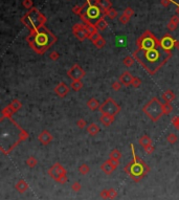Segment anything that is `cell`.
Instances as JSON below:
<instances>
[{
    "mask_svg": "<svg viewBox=\"0 0 179 200\" xmlns=\"http://www.w3.org/2000/svg\"><path fill=\"white\" fill-rule=\"evenodd\" d=\"M133 57L149 73L154 75L172 57V54L171 51H167L160 46H157L152 49L138 48L133 52Z\"/></svg>",
    "mask_w": 179,
    "mask_h": 200,
    "instance_id": "6da1fadb",
    "label": "cell"
},
{
    "mask_svg": "<svg viewBox=\"0 0 179 200\" xmlns=\"http://www.w3.org/2000/svg\"><path fill=\"white\" fill-rule=\"evenodd\" d=\"M56 37L44 26L37 31H34L27 38L31 47L38 54H44L56 42Z\"/></svg>",
    "mask_w": 179,
    "mask_h": 200,
    "instance_id": "7a4b0ae2",
    "label": "cell"
},
{
    "mask_svg": "<svg viewBox=\"0 0 179 200\" xmlns=\"http://www.w3.org/2000/svg\"><path fill=\"white\" fill-rule=\"evenodd\" d=\"M143 111L148 115V117L151 120L157 122L162 116V114H165L164 104L157 98H153L151 99V101H149L144 105L143 108Z\"/></svg>",
    "mask_w": 179,
    "mask_h": 200,
    "instance_id": "3957f363",
    "label": "cell"
},
{
    "mask_svg": "<svg viewBox=\"0 0 179 200\" xmlns=\"http://www.w3.org/2000/svg\"><path fill=\"white\" fill-rule=\"evenodd\" d=\"M81 18L83 21H85V23H91V24H96L101 18H103V10L99 5H92L89 4L87 2L86 6H83V10L81 12Z\"/></svg>",
    "mask_w": 179,
    "mask_h": 200,
    "instance_id": "277c9868",
    "label": "cell"
},
{
    "mask_svg": "<svg viewBox=\"0 0 179 200\" xmlns=\"http://www.w3.org/2000/svg\"><path fill=\"white\" fill-rule=\"evenodd\" d=\"M22 22L34 31L43 26L44 22H45V17L39 10H33L23 18Z\"/></svg>",
    "mask_w": 179,
    "mask_h": 200,
    "instance_id": "5b68a950",
    "label": "cell"
},
{
    "mask_svg": "<svg viewBox=\"0 0 179 200\" xmlns=\"http://www.w3.org/2000/svg\"><path fill=\"white\" fill-rule=\"evenodd\" d=\"M138 48L140 49H152L157 46H160V42L152 35L150 31H146L137 41Z\"/></svg>",
    "mask_w": 179,
    "mask_h": 200,
    "instance_id": "8992f818",
    "label": "cell"
},
{
    "mask_svg": "<svg viewBox=\"0 0 179 200\" xmlns=\"http://www.w3.org/2000/svg\"><path fill=\"white\" fill-rule=\"evenodd\" d=\"M101 114H108L111 116H115L120 111V106L117 105L112 98H108L99 108Z\"/></svg>",
    "mask_w": 179,
    "mask_h": 200,
    "instance_id": "52a82bcc",
    "label": "cell"
},
{
    "mask_svg": "<svg viewBox=\"0 0 179 200\" xmlns=\"http://www.w3.org/2000/svg\"><path fill=\"white\" fill-rule=\"evenodd\" d=\"M67 76L70 79H72V81H78V80H81L82 78H84V76H85V71L82 69V67H81L80 65L75 64L67 71Z\"/></svg>",
    "mask_w": 179,
    "mask_h": 200,
    "instance_id": "ba28073f",
    "label": "cell"
},
{
    "mask_svg": "<svg viewBox=\"0 0 179 200\" xmlns=\"http://www.w3.org/2000/svg\"><path fill=\"white\" fill-rule=\"evenodd\" d=\"M159 42H160V47H161L162 49H165V51H170L173 47H175L176 41L171 36L167 35V36H165Z\"/></svg>",
    "mask_w": 179,
    "mask_h": 200,
    "instance_id": "9c48e42d",
    "label": "cell"
},
{
    "mask_svg": "<svg viewBox=\"0 0 179 200\" xmlns=\"http://www.w3.org/2000/svg\"><path fill=\"white\" fill-rule=\"evenodd\" d=\"M73 34H75V36L81 41H83L84 39H86V38H89L85 26L81 25V24H75L73 26Z\"/></svg>",
    "mask_w": 179,
    "mask_h": 200,
    "instance_id": "30bf717a",
    "label": "cell"
},
{
    "mask_svg": "<svg viewBox=\"0 0 179 200\" xmlns=\"http://www.w3.org/2000/svg\"><path fill=\"white\" fill-rule=\"evenodd\" d=\"M55 92L60 98H65L69 92V87L64 82H61L55 87Z\"/></svg>",
    "mask_w": 179,
    "mask_h": 200,
    "instance_id": "8fae6325",
    "label": "cell"
},
{
    "mask_svg": "<svg viewBox=\"0 0 179 200\" xmlns=\"http://www.w3.org/2000/svg\"><path fill=\"white\" fill-rule=\"evenodd\" d=\"M52 139H54V137H52V135L47 130L42 131L38 136V141H40L42 145H48Z\"/></svg>",
    "mask_w": 179,
    "mask_h": 200,
    "instance_id": "7c38bea8",
    "label": "cell"
},
{
    "mask_svg": "<svg viewBox=\"0 0 179 200\" xmlns=\"http://www.w3.org/2000/svg\"><path fill=\"white\" fill-rule=\"evenodd\" d=\"M133 79H134V77H133L132 75H131L130 72H129V71H125V72H123L122 76H120V81L122 82V84H123L124 86L128 87V86L132 85Z\"/></svg>",
    "mask_w": 179,
    "mask_h": 200,
    "instance_id": "4fadbf2b",
    "label": "cell"
},
{
    "mask_svg": "<svg viewBox=\"0 0 179 200\" xmlns=\"http://www.w3.org/2000/svg\"><path fill=\"white\" fill-rule=\"evenodd\" d=\"M114 117L115 116H111V115H108V114H101L100 122H101L104 126H106V127H109V126L114 122Z\"/></svg>",
    "mask_w": 179,
    "mask_h": 200,
    "instance_id": "5bb4252c",
    "label": "cell"
},
{
    "mask_svg": "<svg viewBox=\"0 0 179 200\" xmlns=\"http://www.w3.org/2000/svg\"><path fill=\"white\" fill-rule=\"evenodd\" d=\"M162 99L165 103H172L175 100V94L172 90H167L162 94Z\"/></svg>",
    "mask_w": 179,
    "mask_h": 200,
    "instance_id": "9a60e30c",
    "label": "cell"
},
{
    "mask_svg": "<svg viewBox=\"0 0 179 200\" xmlns=\"http://www.w3.org/2000/svg\"><path fill=\"white\" fill-rule=\"evenodd\" d=\"M100 106H101V105H100L99 101H97L96 99H94V98L90 99V100H89V101L87 102V107H88L90 110H92V111H94V110L99 109Z\"/></svg>",
    "mask_w": 179,
    "mask_h": 200,
    "instance_id": "2e32d148",
    "label": "cell"
},
{
    "mask_svg": "<svg viewBox=\"0 0 179 200\" xmlns=\"http://www.w3.org/2000/svg\"><path fill=\"white\" fill-rule=\"evenodd\" d=\"M97 5L105 12L111 9V3H110L109 0H97Z\"/></svg>",
    "mask_w": 179,
    "mask_h": 200,
    "instance_id": "e0dca14e",
    "label": "cell"
},
{
    "mask_svg": "<svg viewBox=\"0 0 179 200\" xmlns=\"http://www.w3.org/2000/svg\"><path fill=\"white\" fill-rule=\"evenodd\" d=\"M87 132L90 134L91 136H96L97 133L100 132V128L96 124H90L87 126Z\"/></svg>",
    "mask_w": 179,
    "mask_h": 200,
    "instance_id": "ac0fdd59",
    "label": "cell"
},
{
    "mask_svg": "<svg viewBox=\"0 0 179 200\" xmlns=\"http://www.w3.org/2000/svg\"><path fill=\"white\" fill-rule=\"evenodd\" d=\"M138 143H139L140 146H143L144 148H147V147H149V146H151V145H152V141H151V138H150L148 135H144L143 137L139 138Z\"/></svg>",
    "mask_w": 179,
    "mask_h": 200,
    "instance_id": "d6986e66",
    "label": "cell"
},
{
    "mask_svg": "<svg viewBox=\"0 0 179 200\" xmlns=\"http://www.w3.org/2000/svg\"><path fill=\"white\" fill-rule=\"evenodd\" d=\"M9 106L10 107V109H12L13 111L16 112V111H18V110L21 109V107H22V104H21V102L19 101V100H13L12 103H10Z\"/></svg>",
    "mask_w": 179,
    "mask_h": 200,
    "instance_id": "ffe728a7",
    "label": "cell"
},
{
    "mask_svg": "<svg viewBox=\"0 0 179 200\" xmlns=\"http://www.w3.org/2000/svg\"><path fill=\"white\" fill-rule=\"evenodd\" d=\"M96 27L97 28L99 31H104V30H106V27H107V22H106V20L104 19V18H101L96 23Z\"/></svg>",
    "mask_w": 179,
    "mask_h": 200,
    "instance_id": "44dd1931",
    "label": "cell"
},
{
    "mask_svg": "<svg viewBox=\"0 0 179 200\" xmlns=\"http://www.w3.org/2000/svg\"><path fill=\"white\" fill-rule=\"evenodd\" d=\"M134 60L135 59H134L133 56H128L123 60V63L126 67H131L134 64Z\"/></svg>",
    "mask_w": 179,
    "mask_h": 200,
    "instance_id": "7402d4cb",
    "label": "cell"
},
{
    "mask_svg": "<svg viewBox=\"0 0 179 200\" xmlns=\"http://www.w3.org/2000/svg\"><path fill=\"white\" fill-rule=\"evenodd\" d=\"M83 87V83L81 82V80H78V81H72V83H71V88H72V90H75V91H79V90H81Z\"/></svg>",
    "mask_w": 179,
    "mask_h": 200,
    "instance_id": "603a6c76",
    "label": "cell"
},
{
    "mask_svg": "<svg viewBox=\"0 0 179 200\" xmlns=\"http://www.w3.org/2000/svg\"><path fill=\"white\" fill-rule=\"evenodd\" d=\"M1 113H2V117H10L13 113H14V111L10 109V106H7V107H5L4 109H2Z\"/></svg>",
    "mask_w": 179,
    "mask_h": 200,
    "instance_id": "cb8c5ba5",
    "label": "cell"
},
{
    "mask_svg": "<svg viewBox=\"0 0 179 200\" xmlns=\"http://www.w3.org/2000/svg\"><path fill=\"white\" fill-rule=\"evenodd\" d=\"M173 111V106L172 103H165L164 104V112L165 114H170Z\"/></svg>",
    "mask_w": 179,
    "mask_h": 200,
    "instance_id": "d4e9b609",
    "label": "cell"
},
{
    "mask_svg": "<svg viewBox=\"0 0 179 200\" xmlns=\"http://www.w3.org/2000/svg\"><path fill=\"white\" fill-rule=\"evenodd\" d=\"M167 141H168V143H170V144H175V143H177L178 137L175 133H170L167 137Z\"/></svg>",
    "mask_w": 179,
    "mask_h": 200,
    "instance_id": "484cf974",
    "label": "cell"
},
{
    "mask_svg": "<svg viewBox=\"0 0 179 200\" xmlns=\"http://www.w3.org/2000/svg\"><path fill=\"white\" fill-rule=\"evenodd\" d=\"M93 44H94V45H96V47H99V48H102V47L105 46V44H106V41H105V39L101 36L96 42H94Z\"/></svg>",
    "mask_w": 179,
    "mask_h": 200,
    "instance_id": "4316f807",
    "label": "cell"
},
{
    "mask_svg": "<svg viewBox=\"0 0 179 200\" xmlns=\"http://www.w3.org/2000/svg\"><path fill=\"white\" fill-rule=\"evenodd\" d=\"M105 15L108 16L110 19H114L115 17H117V12L115 10H113V9H110L109 10H107V12L105 13Z\"/></svg>",
    "mask_w": 179,
    "mask_h": 200,
    "instance_id": "83f0119b",
    "label": "cell"
},
{
    "mask_svg": "<svg viewBox=\"0 0 179 200\" xmlns=\"http://www.w3.org/2000/svg\"><path fill=\"white\" fill-rule=\"evenodd\" d=\"M103 169L106 171L107 173H110L113 169H114V167L112 165L111 161H107V162H105L104 165H103Z\"/></svg>",
    "mask_w": 179,
    "mask_h": 200,
    "instance_id": "f1b7e54d",
    "label": "cell"
},
{
    "mask_svg": "<svg viewBox=\"0 0 179 200\" xmlns=\"http://www.w3.org/2000/svg\"><path fill=\"white\" fill-rule=\"evenodd\" d=\"M115 40H116V45L118 46H124L127 43V39H126L125 37H117Z\"/></svg>",
    "mask_w": 179,
    "mask_h": 200,
    "instance_id": "f546056e",
    "label": "cell"
},
{
    "mask_svg": "<svg viewBox=\"0 0 179 200\" xmlns=\"http://www.w3.org/2000/svg\"><path fill=\"white\" fill-rule=\"evenodd\" d=\"M110 157H111V159H120L122 157V154L118 150H113L111 154H110Z\"/></svg>",
    "mask_w": 179,
    "mask_h": 200,
    "instance_id": "4dcf8cb0",
    "label": "cell"
},
{
    "mask_svg": "<svg viewBox=\"0 0 179 200\" xmlns=\"http://www.w3.org/2000/svg\"><path fill=\"white\" fill-rule=\"evenodd\" d=\"M77 126L80 129H84L87 126V123H86V120H84V118H80V120H77Z\"/></svg>",
    "mask_w": 179,
    "mask_h": 200,
    "instance_id": "1f68e13d",
    "label": "cell"
},
{
    "mask_svg": "<svg viewBox=\"0 0 179 200\" xmlns=\"http://www.w3.org/2000/svg\"><path fill=\"white\" fill-rule=\"evenodd\" d=\"M140 84H141L140 79L137 78V77H134L133 82H132V86H133V87H134V88H138L139 86H140Z\"/></svg>",
    "mask_w": 179,
    "mask_h": 200,
    "instance_id": "d6a6232c",
    "label": "cell"
},
{
    "mask_svg": "<svg viewBox=\"0 0 179 200\" xmlns=\"http://www.w3.org/2000/svg\"><path fill=\"white\" fill-rule=\"evenodd\" d=\"M122 82L120 81H116V82H114L112 84V89L113 90H115V91H117V90H120V88H122Z\"/></svg>",
    "mask_w": 179,
    "mask_h": 200,
    "instance_id": "836d02e7",
    "label": "cell"
},
{
    "mask_svg": "<svg viewBox=\"0 0 179 200\" xmlns=\"http://www.w3.org/2000/svg\"><path fill=\"white\" fill-rule=\"evenodd\" d=\"M172 124H173V126L177 129V130H179V116L173 117L172 118Z\"/></svg>",
    "mask_w": 179,
    "mask_h": 200,
    "instance_id": "e575fe53",
    "label": "cell"
},
{
    "mask_svg": "<svg viewBox=\"0 0 179 200\" xmlns=\"http://www.w3.org/2000/svg\"><path fill=\"white\" fill-rule=\"evenodd\" d=\"M120 22H122L123 24H126V23H128V22H129V20H130V17H128L127 15L123 14L122 17L120 18Z\"/></svg>",
    "mask_w": 179,
    "mask_h": 200,
    "instance_id": "d590c367",
    "label": "cell"
},
{
    "mask_svg": "<svg viewBox=\"0 0 179 200\" xmlns=\"http://www.w3.org/2000/svg\"><path fill=\"white\" fill-rule=\"evenodd\" d=\"M49 59H51L52 61H56V60L59 59V54H58L57 51L51 52V55H49Z\"/></svg>",
    "mask_w": 179,
    "mask_h": 200,
    "instance_id": "8d00e7d4",
    "label": "cell"
},
{
    "mask_svg": "<svg viewBox=\"0 0 179 200\" xmlns=\"http://www.w3.org/2000/svg\"><path fill=\"white\" fill-rule=\"evenodd\" d=\"M124 14L125 15H127L128 17H130L131 18V16H132L134 14V12H133V10L131 9V7H127L125 10H124Z\"/></svg>",
    "mask_w": 179,
    "mask_h": 200,
    "instance_id": "74e56055",
    "label": "cell"
},
{
    "mask_svg": "<svg viewBox=\"0 0 179 200\" xmlns=\"http://www.w3.org/2000/svg\"><path fill=\"white\" fill-rule=\"evenodd\" d=\"M100 37H101V35H100V34H93V35L92 36H90L89 37V39H90V41H92V43H94V42H96L97 39L100 38Z\"/></svg>",
    "mask_w": 179,
    "mask_h": 200,
    "instance_id": "f35d334b",
    "label": "cell"
},
{
    "mask_svg": "<svg viewBox=\"0 0 179 200\" xmlns=\"http://www.w3.org/2000/svg\"><path fill=\"white\" fill-rule=\"evenodd\" d=\"M23 5H24L26 9H31V5H33V2H31V0H24L23 1Z\"/></svg>",
    "mask_w": 179,
    "mask_h": 200,
    "instance_id": "ab89813d",
    "label": "cell"
},
{
    "mask_svg": "<svg viewBox=\"0 0 179 200\" xmlns=\"http://www.w3.org/2000/svg\"><path fill=\"white\" fill-rule=\"evenodd\" d=\"M168 28H169L170 31H175L176 30V27H177V25L176 24H174V23L172 22V21H170L169 23H168Z\"/></svg>",
    "mask_w": 179,
    "mask_h": 200,
    "instance_id": "60d3db41",
    "label": "cell"
},
{
    "mask_svg": "<svg viewBox=\"0 0 179 200\" xmlns=\"http://www.w3.org/2000/svg\"><path fill=\"white\" fill-rule=\"evenodd\" d=\"M27 164L30 165H35L37 164V160L34 158V157H30L28 160H27Z\"/></svg>",
    "mask_w": 179,
    "mask_h": 200,
    "instance_id": "b9f144b4",
    "label": "cell"
},
{
    "mask_svg": "<svg viewBox=\"0 0 179 200\" xmlns=\"http://www.w3.org/2000/svg\"><path fill=\"white\" fill-rule=\"evenodd\" d=\"M171 21H172L174 24H176V25H178V23H179V17L177 15H175V16H173L172 17V19H171Z\"/></svg>",
    "mask_w": 179,
    "mask_h": 200,
    "instance_id": "7bdbcfd3",
    "label": "cell"
},
{
    "mask_svg": "<svg viewBox=\"0 0 179 200\" xmlns=\"http://www.w3.org/2000/svg\"><path fill=\"white\" fill-rule=\"evenodd\" d=\"M144 149H146L147 153H149V154H150V153H152V152H153V150H154V147H153V146H152V145H151V146L147 147V148H144Z\"/></svg>",
    "mask_w": 179,
    "mask_h": 200,
    "instance_id": "ee69618b",
    "label": "cell"
},
{
    "mask_svg": "<svg viewBox=\"0 0 179 200\" xmlns=\"http://www.w3.org/2000/svg\"><path fill=\"white\" fill-rule=\"evenodd\" d=\"M87 171H88L87 165H82V167H81V172H82V173H86Z\"/></svg>",
    "mask_w": 179,
    "mask_h": 200,
    "instance_id": "f6af8a7d",
    "label": "cell"
},
{
    "mask_svg": "<svg viewBox=\"0 0 179 200\" xmlns=\"http://www.w3.org/2000/svg\"><path fill=\"white\" fill-rule=\"evenodd\" d=\"M175 47H176V48H177L178 51H179V40L175 42Z\"/></svg>",
    "mask_w": 179,
    "mask_h": 200,
    "instance_id": "bcb514c9",
    "label": "cell"
},
{
    "mask_svg": "<svg viewBox=\"0 0 179 200\" xmlns=\"http://www.w3.org/2000/svg\"><path fill=\"white\" fill-rule=\"evenodd\" d=\"M177 5H178V4H177ZM178 7H179V5H178Z\"/></svg>",
    "mask_w": 179,
    "mask_h": 200,
    "instance_id": "7dc6e473",
    "label": "cell"
}]
</instances>
